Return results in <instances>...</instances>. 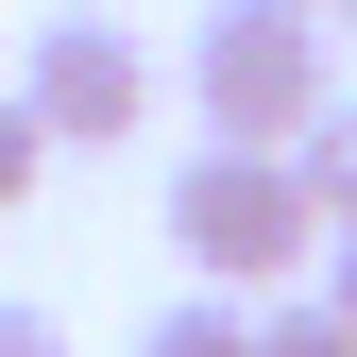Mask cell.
I'll list each match as a JSON object with an SVG mask.
<instances>
[{
  "label": "cell",
  "instance_id": "9",
  "mask_svg": "<svg viewBox=\"0 0 357 357\" xmlns=\"http://www.w3.org/2000/svg\"><path fill=\"white\" fill-rule=\"evenodd\" d=\"M306 289H324L340 324H357V221H340V238H324V273H306Z\"/></svg>",
  "mask_w": 357,
  "mask_h": 357
},
{
  "label": "cell",
  "instance_id": "3",
  "mask_svg": "<svg viewBox=\"0 0 357 357\" xmlns=\"http://www.w3.org/2000/svg\"><path fill=\"white\" fill-rule=\"evenodd\" d=\"M17 102L52 119V153H137V137H153V52H137V17L52 0V17L17 34Z\"/></svg>",
  "mask_w": 357,
  "mask_h": 357
},
{
  "label": "cell",
  "instance_id": "2",
  "mask_svg": "<svg viewBox=\"0 0 357 357\" xmlns=\"http://www.w3.org/2000/svg\"><path fill=\"white\" fill-rule=\"evenodd\" d=\"M324 0H204V34H188V119L204 137H306L324 119Z\"/></svg>",
  "mask_w": 357,
  "mask_h": 357
},
{
  "label": "cell",
  "instance_id": "6",
  "mask_svg": "<svg viewBox=\"0 0 357 357\" xmlns=\"http://www.w3.org/2000/svg\"><path fill=\"white\" fill-rule=\"evenodd\" d=\"M255 357H357V324L324 289H255Z\"/></svg>",
  "mask_w": 357,
  "mask_h": 357
},
{
  "label": "cell",
  "instance_id": "8",
  "mask_svg": "<svg viewBox=\"0 0 357 357\" xmlns=\"http://www.w3.org/2000/svg\"><path fill=\"white\" fill-rule=\"evenodd\" d=\"M0 357H68V324L52 306H0Z\"/></svg>",
  "mask_w": 357,
  "mask_h": 357
},
{
  "label": "cell",
  "instance_id": "7",
  "mask_svg": "<svg viewBox=\"0 0 357 357\" xmlns=\"http://www.w3.org/2000/svg\"><path fill=\"white\" fill-rule=\"evenodd\" d=\"M34 170H52V119H34L17 68H0V204H34Z\"/></svg>",
  "mask_w": 357,
  "mask_h": 357
},
{
  "label": "cell",
  "instance_id": "10",
  "mask_svg": "<svg viewBox=\"0 0 357 357\" xmlns=\"http://www.w3.org/2000/svg\"><path fill=\"white\" fill-rule=\"evenodd\" d=\"M324 17H357V0H324Z\"/></svg>",
  "mask_w": 357,
  "mask_h": 357
},
{
  "label": "cell",
  "instance_id": "5",
  "mask_svg": "<svg viewBox=\"0 0 357 357\" xmlns=\"http://www.w3.org/2000/svg\"><path fill=\"white\" fill-rule=\"evenodd\" d=\"M289 170H306V204H324V238L357 221V85H324V119L289 137Z\"/></svg>",
  "mask_w": 357,
  "mask_h": 357
},
{
  "label": "cell",
  "instance_id": "4",
  "mask_svg": "<svg viewBox=\"0 0 357 357\" xmlns=\"http://www.w3.org/2000/svg\"><path fill=\"white\" fill-rule=\"evenodd\" d=\"M137 357H255V289H204V273H188V289L137 324Z\"/></svg>",
  "mask_w": 357,
  "mask_h": 357
},
{
  "label": "cell",
  "instance_id": "1",
  "mask_svg": "<svg viewBox=\"0 0 357 357\" xmlns=\"http://www.w3.org/2000/svg\"><path fill=\"white\" fill-rule=\"evenodd\" d=\"M170 255L204 289H306L324 273V204H306L289 137H188V170H170Z\"/></svg>",
  "mask_w": 357,
  "mask_h": 357
}]
</instances>
